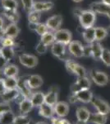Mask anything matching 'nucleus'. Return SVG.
Segmentation results:
<instances>
[{
  "instance_id": "1",
  "label": "nucleus",
  "mask_w": 110,
  "mask_h": 124,
  "mask_svg": "<svg viewBox=\"0 0 110 124\" xmlns=\"http://www.w3.org/2000/svg\"><path fill=\"white\" fill-rule=\"evenodd\" d=\"M96 13H94L92 10H83L81 14L79 17V22L81 27L84 29L90 28L94 27L95 22H96Z\"/></svg>"
},
{
  "instance_id": "2",
  "label": "nucleus",
  "mask_w": 110,
  "mask_h": 124,
  "mask_svg": "<svg viewBox=\"0 0 110 124\" xmlns=\"http://www.w3.org/2000/svg\"><path fill=\"white\" fill-rule=\"evenodd\" d=\"M65 65L67 70L73 75H77V77H84L86 76V70L82 65H79L73 60L69 59L68 61H65Z\"/></svg>"
},
{
  "instance_id": "3",
  "label": "nucleus",
  "mask_w": 110,
  "mask_h": 124,
  "mask_svg": "<svg viewBox=\"0 0 110 124\" xmlns=\"http://www.w3.org/2000/svg\"><path fill=\"white\" fill-rule=\"evenodd\" d=\"M51 52L54 56L58 57L61 61H67L70 59L66 53V45L61 42L55 41L51 46Z\"/></svg>"
},
{
  "instance_id": "4",
  "label": "nucleus",
  "mask_w": 110,
  "mask_h": 124,
  "mask_svg": "<svg viewBox=\"0 0 110 124\" xmlns=\"http://www.w3.org/2000/svg\"><path fill=\"white\" fill-rule=\"evenodd\" d=\"M90 75H91V79L94 81L95 85L99 86H105L109 83V76L104 72L101 70H92L90 72Z\"/></svg>"
},
{
  "instance_id": "5",
  "label": "nucleus",
  "mask_w": 110,
  "mask_h": 124,
  "mask_svg": "<svg viewBox=\"0 0 110 124\" xmlns=\"http://www.w3.org/2000/svg\"><path fill=\"white\" fill-rule=\"evenodd\" d=\"M92 105L95 107L98 113L108 115L110 113V105L99 97H94L91 101Z\"/></svg>"
},
{
  "instance_id": "6",
  "label": "nucleus",
  "mask_w": 110,
  "mask_h": 124,
  "mask_svg": "<svg viewBox=\"0 0 110 124\" xmlns=\"http://www.w3.org/2000/svg\"><path fill=\"white\" fill-rule=\"evenodd\" d=\"M91 86V82L87 76L77 77V79L72 85L71 86V92L75 93L82 89H90Z\"/></svg>"
},
{
  "instance_id": "7",
  "label": "nucleus",
  "mask_w": 110,
  "mask_h": 124,
  "mask_svg": "<svg viewBox=\"0 0 110 124\" xmlns=\"http://www.w3.org/2000/svg\"><path fill=\"white\" fill-rule=\"evenodd\" d=\"M90 9L98 14L106 15L110 19V5L103 2H94L90 5Z\"/></svg>"
},
{
  "instance_id": "8",
  "label": "nucleus",
  "mask_w": 110,
  "mask_h": 124,
  "mask_svg": "<svg viewBox=\"0 0 110 124\" xmlns=\"http://www.w3.org/2000/svg\"><path fill=\"white\" fill-rule=\"evenodd\" d=\"M54 36L56 41L61 42L66 46H68L72 41L71 32L67 29H58V31H54Z\"/></svg>"
},
{
  "instance_id": "9",
  "label": "nucleus",
  "mask_w": 110,
  "mask_h": 124,
  "mask_svg": "<svg viewBox=\"0 0 110 124\" xmlns=\"http://www.w3.org/2000/svg\"><path fill=\"white\" fill-rule=\"evenodd\" d=\"M19 61L23 66L30 69H33L38 65V58L31 54H21L19 55Z\"/></svg>"
},
{
  "instance_id": "10",
  "label": "nucleus",
  "mask_w": 110,
  "mask_h": 124,
  "mask_svg": "<svg viewBox=\"0 0 110 124\" xmlns=\"http://www.w3.org/2000/svg\"><path fill=\"white\" fill-rule=\"evenodd\" d=\"M68 51L71 55L77 58L84 56V46L79 41H71L68 45Z\"/></svg>"
},
{
  "instance_id": "11",
  "label": "nucleus",
  "mask_w": 110,
  "mask_h": 124,
  "mask_svg": "<svg viewBox=\"0 0 110 124\" xmlns=\"http://www.w3.org/2000/svg\"><path fill=\"white\" fill-rule=\"evenodd\" d=\"M45 23L49 30L56 31L61 27V25L63 23V17L59 14L51 16L50 17L47 19Z\"/></svg>"
},
{
  "instance_id": "12",
  "label": "nucleus",
  "mask_w": 110,
  "mask_h": 124,
  "mask_svg": "<svg viewBox=\"0 0 110 124\" xmlns=\"http://www.w3.org/2000/svg\"><path fill=\"white\" fill-rule=\"evenodd\" d=\"M73 93L76 95L78 102H81V103H91L92 99L94 98L93 93L90 89H82V90H79Z\"/></svg>"
},
{
  "instance_id": "13",
  "label": "nucleus",
  "mask_w": 110,
  "mask_h": 124,
  "mask_svg": "<svg viewBox=\"0 0 110 124\" xmlns=\"http://www.w3.org/2000/svg\"><path fill=\"white\" fill-rule=\"evenodd\" d=\"M58 89L57 87H52L45 94V103L54 106L58 103Z\"/></svg>"
},
{
  "instance_id": "14",
  "label": "nucleus",
  "mask_w": 110,
  "mask_h": 124,
  "mask_svg": "<svg viewBox=\"0 0 110 124\" xmlns=\"http://www.w3.org/2000/svg\"><path fill=\"white\" fill-rule=\"evenodd\" d=\"M54 107L55 113L58 117H64L68 115L69 113V104L66 102H58L56 104L53 106Z\"/></svg>"
},
{
  "instance_id": "15",
  "label": "nucleus",
  "mask_w": 110,
  "mask_h": 124,
  "mask_svg": "<svg viewBox=\"0 0 110 124\" xmlns=\"http://www.w3.org/2000/svg\"><path fill=\"white\" fill-rule=\"evenodd\" d=\"M54 6V3L51 1H36L34 3L33 10L39 13L42 12H47L51 10Z\"/></svg>"
},
{
  "instance_id": "16",
  "label": "nucleus",
  "mask_w": 110,
  "mask_h": 124,
  "mask_svg": "<svg viewBox=\"0 0 110 124\" xmlns=\"http://www.w3.org/2000/svg\"><path fill=\"white\" fill-rule=\"evenodd\" d=\"M26 83L27 86L31 89H37V88L40 87V86L43 85L44 81L40 75H32L26 80Z\"/></svg>"
},
{
  "instance_id": "17",
  "label": "nucleus",
  "mask_w": 110,
  "mask_h": 124,
  "mask_svg": "<svg viewBox=\"0 0 110 124\" xmlns=\"http://www.w3.org/2000/svg\"><path fill=\"white\" fill-rule=\"evenodd\" d=\"M55 113L54 107L44 103L39 108V114L45 118H52Z\"/></svg>"
},
{
  "instance_id": "18",
  "label": "nucleus",
  "mask_w": 110,
  "mask_h": 124,
  "mask_svg": "<svg viewBox=\"0 0 110 124\" xmlns=\"http://www.w3.org/2000/svg\"><path fill=\"white\" fill-rule=\"evenodd\" d=\"M91 112L90 110L86 108L85 107H79L77 108L76 111V116L78 121L85 122V123H88L91 117Z\"/></svg>"
},
{
  "instance_id": "19",
  "label": "nucleus",
  "mask_w": 110,
  "mask_h": 124,
  "mask_svg": "<svg viewBox=\"0 0 110 124\" xmlns=\"http://www.w3.org/2000/svg\"><path fill=\"white\" fill-rule=\"evenodd\" d=\"M5 30V35L6 37H11V38H16L18 36L20 32V28L17 25V23H11L4 28Z\"/></svg>"
},
{
  "instance_id": "20",
  "label": "nucleus",
  "mask_w": 110,
  "mask_h": 124,
  "mask_svg": "<svg viewBox=\"0 0 110 124\" xmlns=\"http://www.w3.org/2000/svg\"><path fill=\"white\" fill-rule=\"evenodd\" d=\"M45 94L43 92H35L32 93L31 97V100L32 102V104L34 107L39 108L42 104L45 103Z\"/></svg>"
},
{
  "instance_id": "21",
  "label": "nucleus",
  "mask_w": 110,
  "mask_h": 124,
  "mask_svg": "<svg viewBox=\"0 0 110 124\" xmlns=\"http://www.w3.org/2000/svg\"><path fill=\"white\" fill-rule=\"evenodd\" d=\"M20 90L19 89H7L5 91V93L1 96V98L3 99V100L4 102H7L10 103L12 101H15L16 99L17 98V96L19 95Z\"/></svg>"
},
{
  "instance_id": "22",
  "label": "nucleus",
  "mask_w": 110,
  "mask_h": 124,
  "mask_svg": "<svg viewBox=\"0 0 110 124\" xmlns=\"http://www.w3.org/2000/svg\"><path fill=\"white\" fill-rule=\"evenodd\" d=\"M91 50H92V57L95 60H100L101 55L104 51V47L102 46V45L99 43V41H94L93 43H91Z\"/></svg>"
},
{
  "instance_id": "23",
  "label": "nucleus",
  "mask_w": 110,
  "mask_h": 124,
  "mask_svg": "<svg viewBox=\"0 0 110 124\" xmlns=\"http://www.w3.org/2000/svg\"><path fill=\"white\" fill-rule=\"evenodd\" d=\"M82 37L85 42L88 44H91L95 41V27H92L90 28L84 29Z\"/></svg>"
},
{
  "instance_id": "24",
  "label": "nucleus",
  "mask_w": 110,
  "mask_h": 124,
  "mask_svg": "<svg viewBox=\"0 0 110 124\" xmlns=\"http://www.w3.org/2000/svg\"><path fill=\"white\" fill-rule=\"evenodd\" d=\"M108 117L106 114H102L100 113H94L91 114L89 122L93 124H105L107 123Z\"/></svg>"
},
{
  "instance_id": "25",
  "label": "nucleus",
  "mask_w": 110,
  "mask_h": 124,
  "mask_svg": "<svg viewBox=\"0 0 110 124\" xmlns=\"http://www.w3.org/2000/svg\"><path fill=\"white\" fill-rule=\"evenodd\" d=\"M33 107L34 106L32 104V102H31V99H28V98L24 99L19 103V110L21 114H26L30 111H31Z\"/></svg>"
},
{
  "instance_id": "26",
  "label": "nucleus",
  "mask_w": 110,
  "mask_h": 124,
  "mask_svg": "<svg viewBox=\"0 0 110 124\" xmlns=\"http://www.w3.org/2000/svg\"><path fill=\"white\" fill-rule=\"evenodd\" d=\"M19 73V69L16 65L13 64H9L6 65L3 69V75L7 78L8 77H17Z\"/></svg>"
},
{
  "instance_id": "27",
  "label": "nucleus",
  "mask_w": 110,
  "mask_h": 124,
  "mask_svg": "<svg viewBox=\"0 0 110 124\" xmlns=\"http://www.w3.org/2000/svg\"><path fill=\"white\" fill-rule=\"evenodd\" d=\"M15 55L13 47H7V46H2L1 47V57L5 61H10L13 59Z\"/></svg>"
},
{
  "instance_id": "28",
  "label": "nucleus",
  "mask_w": 110,
  "mask_h": 124,
  "mask_svg": "<svg viewBox=\"0 0 110 124\" xmlns=\"http://www.w3.org/2000/svg\"><path fill=\"white\" fill-rule=\"evenodd\" d=\"M40 41H42V42L44 44H45L46 46H52L56 41L54 32L48 31V32H46L45 34H44L43 36L40 37Z\"/></svg>"
},
{
  "instance_id": "29",
  "label": "nucleus",
  "mask_w": 110,
  "mask_h": 124,
  "mask_svg": "<svg viewBox=\"0 0 110 124\" xmlns=\"http://www.w3.org/2000/svg\"><path fill=\"white\" fill-rule=\"evenodd\" d=\"M4 82L7 89H18L20 79L17 77H8L4 79Z\"/></svg>"
},
{
  "instance_id": "30",
  "label": "nucleus",
  "mask_w": 110,
  "mask_h": 124,
  "mask_svg": "<svg viewBox=\"0 0 110 124\" xmlns=\"http://www.w3.org/2000/svg\"><path fill=\"white\" fill-rule=\"evenodd\" d=\"M16 116L12 111L1 114L0 123L1 124H13Z\"/></svg>"
},
{
  "instance_id": "31",
  "label": "nucleus",
  "mask_w": 110,
  "mask_h": 124,
  "mask_svg": "<svg viewBox=\"0 0 110 124\" xmlns=\"http://www.w3.org/2000/svg\"><path fill=\"white\" fill-rule=\"evenodd\" d=\"M3 14L9 21H11L12 23H17L20 19V15L17 13V10H5L3 12Z\"/></svg>"
},
{
  "instance_id": "32",
  "label": "nucleus",
  "mask_w": 110,
  "mask_h": 124,
  "mask_svg": "<svg viewBox=\"0 0 110 124\" xmlns=\"http://www.w3.org/2000/svg\"><path fill=\"white\" fill-rule=\"evenodd\" d=\"M109 35L108 29L102 27H95V41H101L104 40Z\"/></svg>"
},
{
  "instance_id": "33",
  "label": "nucleus",
  "mask_w": 110,
  "mask_h": 124,
  "mask_svg": "<svg viewBox=\"0 0 110 124\" xmlns=\"http://www.w3.org/2000/svg\"><path fill=\"white\" fill-rule=\"evenodd\" d=\"M1 3L5 10H17L18 8L17 0H1Z\"/></svg>"
},
{
  "instance_id": "34",
  "label": "nucleus",
  "mask_w": 110,
  "mask_h": 124,
  "mask_svg": "<svg viewBox=\"0 0 110 124\" xmlns=\"http://www.w3.org/2000/svg\"><path fill=\"white\" fill-rule=\"evenodd\" d=\"M27 18L30 23L38 24V23H39V21H40V18H41V13L35 11V10H32V11L28 13Z\"/></svg>"
},
{
  "instance_id": "35",
  "label": "nucleus",
  "mask_w": 110,
  "mask_h": 124,
  "mask_svg": "<svg viewBox=\"0 0 110 124\" xmlns=\"http://www.w3.org/2000/svg\"><path fill=\"white\" fill-rule=\"evenodd\" d=\"M35 31L36 32L39 36H43L44 34H45L46 32H48V31H49V27H47V25H46V23H38L36 25V27H35Z\"/></svg>"
},
{
  "instance_id": "36",
  "label": "nucleus",
  "mask_w": 110,
  "mask_h": 124,
  "mask_svg": "<svg viewBox=\"0 0 110 124\" xmlns=\"http://www.w3.org/2000/svg\"><path fill=\"white\" fill-rule=\"evenodd\" d=\"M101 61L106 66L110 67V51L107 48H104L103 53L101 55Z\"/></svg>"
},
{
  "instance_id": "37",
  "label": "nucleus",
  "mask_w": 110,
  "mask_h": 124,
  "mask_svg": "<svg viewBox=\"0 0 110 124\" xmlns=\"http://www.w3.org/2000/svg\"><path fill=\"white\" fill-rule=\"evenodd\" d=\"M31 123V119L27 116L21 114L19 116H16L15 120H14L13 124H30Z\"/></svg>"
},
{
  "instance_id": "38",
  "label": "nucleus",
  "mask_w": 110,
  "mask_h": 124,
  "mask_svg": "<svg viewBox=\"0 0 110 124\" xmlns=\"http://www.w3.org/2000/svg\"><path fill=\"white\" fill-rule=\"evenodd\" d=\"M21 3H22L24 10L27 13H29L30 12H31L33 10L35 1L34 0H21Z\"/></svg>"
},
{
  "instance_id": "39",
  "label": "nucleus",
  "mask_w": 110,
  "mask_h": 124,
  "mask_svg": "<svg viewBox=\"0 0 110 124\" xmlns=\"http://www.w3.org/2000/svg\"><path fill=\"white\" fill-rule=\"evenodd\" d=\"M1 41V45L2 46H7V47H13L15 46V41H14L13 38L8 37H5L4 38H3Z\"/></svg>"
},
{
  "instance_id": "40",
  "label": "nucleus",
  "mask_w": 110,
  "mask_h": 124,
  "mask_svg": "<svg viewBox=\"0 0 110 124\" xmlns=\"http://www.w3.org/2000/svg\"><path fill=\"white\" fill-rule=\"evenodd\" d=\"M47 49H48V46H46L45 44H44L40 41L38 42L36 46H35V51H36V52L38 54H39V55H44V54H45L46 51H47Z\"/></svg>"
},
{
  "instance_id": "41",
  "label": "nucleus",
  "mask_w": 110,
  "mask_h": 124,
  "mask_svg": "<svg viewBox=\"0 0 110 124\" xmlns=\"http://www.w3.org/2000/svg\"><path fill=\"white\" fill-rule=\"evenodd\" d=\"M9 111H12V108L10 106V103L7 102H2L0 103V114L7 113Z\"/></svg>"
},
{
  "instance_id": "42",
  "label": "nucleus",
  "mask_w": 110,
  "mask_h": 124,
  "mask_svg": "<svg viewBox=\"0 0 110 124\" xmlns=\"http://www.w3.org/2000/svg\"><path fill=\"white\" fill-rule=\"evenodd\" d=\"M84 56L85 57L92 56L91 44H88L86 46H84Z\"/></svg>"
},
{
  "instance_id": "43",
  "label": "nucleus",
  "mask_w": 110,
  "mask_h": 124,
  "mask_svg": "<svg viewBox=\"0 0 110 124\" xmlns=\"http://www.w3.org/2000/svg\"><path fill=\"white\" fill-rule=\"evenodd\" d=\"M6 90H7V89H6V86H5L4 79L0 78V96L3 95L5 93Z\"/></svg>"
},
{
  "instance_id": "44",
  "label": "nucleus",
  "mask_w": 110,
  "mask_h": 124,
  "mask_svg": "<svg viewBox=\"0 0 110 124\" xmlns=\"http://www.w3.org/2000/svg\"><path fill=\"white\" fill-rule=\"evenodd\" d=\"M62 117H53L51 118V123L52 124H62Z\"/></svg>"
},
{
  "instance_id": "45",
  "label": "nucleus",
  "mask_w": 110,
  "mask_h": 124,
  "mask_svg": "<svg viewBox=\"0 0 110 124\" xmlns=\"http://www.w3.org/2000/svg\"><path fill=\"white\" fill-rule=\"evenodd\" d=\"M69 103H76L77 102H78V100H77V97H76V95L74 94L73 93H71V95L69 96Z\"/></svg>"
},
{
  "instance_id": "46",
  "label": "nucleus",
  "mask_w": 110,
  "mask_h": 124,
  "mask_svg": "<svg viewBox=\"0 0 110 124\" xmlns=\"http://www.w3.org/2000/svg\"><path fill=\"white\" fill-rule=\"evenodd\" d=\"M83 10L81 9V8H75L73 10V13H74V16L75 17H77V18H79L80 15L81 14V13H82Z\"/></svg>"
},
{
  "instance_id": "47",
  "label": "nucleus",
  "mask_w": 110,
  "mask_h": 124,
  "mask_svg": "<svg viewBox=\"0 0 110 124\" xmlns=\"http://www.w3.org/2000/svg\"><path fill=\"white\" fill-rule=\"evenodd\" d=\"M5 37H6V35H5V30H4V28H0V40L4 38Z\"/></svg>"
},
{
  "instance_id": "48",
  "label": "nucleus",
  "mask_w": 110,
  "mask_h": 124,
  "mask_svg": "<svg viewBox=\"0 0 110 124\" xmlns=\"http://www.w3.org/2000/svg\"><path fill=\"white\" fill-rule=\"evenodd\" d=\"M3 26H4V21L0 17V28H3Z\"/></svg>"
},
{
  "instance_id": "49",
  "label": "nucleus",
  "mask_w": 110,
  "mask_h": 124,
  "mask_svg": "<svg viewBox=\"0 0 110 124\" xmlns=\"http://www.w3.org/2000/svg\"><path fill=\"white\" fill-rule=\"evenodd\" d=\"M61 122H62V124H71L68 121V120H67V119H63V118H62Z\"/></svg>"
},
{
  "instance_id": "50",
  "label": "nucleus",
  "mask_w": 110,
  "mask_h": 124,
  "mask_svg": "<svg viewBox=\"0 0 110 124\" xmlns=\"http://www.w3.org/2000/svg\"><path fill=\"white\" fill-rule=\"evenodd\" d=\"M103 3H106V4H109V5H110V0H101Z\"/></svg>"
},
{
  "instance_id": "51",
  "label": "nucleus",
  "mask_w": 110,
  "mask_h": 124,
  "mask_svg": "<svg viewBox=\"0 0 110 124\" xmlns=\"http://www.w3.org/2000/svg\"><path fill=\"white\" fill-rule=\"evenodd\" d=\"M87 123H85V122H81V121H78L77 120V123L76 124H86Z\"/></svg>"
},
{
  "instance_id": "52",
  "label": "nucleus",
  "mask_w": 110,
  "mask_h": 124,
  "mask_svg": "<svg viewBox=\"0 0 110 124\" xmlns=\"http://www.w3.org/2000/svg\"><path fill=\"white\" fill-rule=\"evenodd\" d=\"M35 124H48L47 123H45V122H38V123H36Z\"/></svg>"
},
{
  "instance_id": "53",
  "label": "nucleus",
  "mask_w": 110,
  "mask_h": 124,
  "mask_svg": "<svg viewBox=\"0 0 110 124\" xmlns=\"http://www.w3.org/2000/svg\"><path fill=\"white\" fill-rule=\"evenodd\" d=\"M73 2H75V3H81V2H82L83 0H72Z\"/></svg>"
},
{
  "instance_id": "54",
  "label": "nucleus",
  "mask_w": 110,
  "mask_h": 124,
  "mask_svg": "<svg viewBox=\"0 0 110 124\" xmlns=\"http://www.w3.org/2000/svg\"><path fill=\"white\" fill-rule=\"evenodd\" d=\"M108 31H109V33L110 34V26L109 27V28H108Z\"/></svg>"
},
{
  "instance_id": "55",
  "label": "nucleus",
  "mask_w": 110,
  "mask_h": 124,
  "mask_svg": "<svg viewBox=\"0 0 110 124\" xmlns=\"http://www.w3.org/2000/svg\"><path fill=\"white\" fill-rule=\"evenodd\" d=\"M0 57H1V48H0Z\"/></svg>"
}]
</instances>
